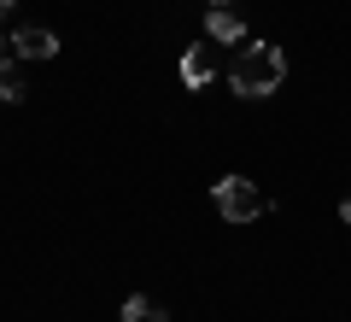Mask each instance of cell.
Returning a JSON list of instances; mask_svg holds the SVG:
<instances>
[{"label": "cell", "mask_w": 351, "mask_h": 322, "mask_svg": "<svg viewBox=\"0 0 351 322\" xmlns=\"http://www.w3.org/2000/svg\"><path fill=\"white\" fill-rule=\"evenodd\" d=\"M24 94H29V88H24V76H18V65L0 59V100H6V106H18Z\"/></svg>", "instance_id": "52a82bcc"}, {"label": "cell", "mask_w": 351, "mask_h": 322, "mask_svg": "<svg viewBox=\"0 0 351 322\" xmlns=\"http://www.w3.org/2000/svg\"><path fill=\"white\" fill-rule=\"evenodd\" d=\"M217 211H223L228 223H252V217H263L269 211V199L258 194V182H246V176H223V182L211 187Z\"/></svg>", "instance_id": "7a4b0ae2"}, {"label": "cell", "mask_w": 351, "mask_h": 322, "mask_svg": "<svg viewBox=\"0 0 351 322\" xmlns=\"http://www.w3.org/2000/svg\"><path fill=\"white\" fill-rule=\"evenodd\" d=\"M217 47H223V41H211V36H205L199 47H188V53H182V82H188L193 94H199V88L217 76V65H223V53H217Z\"/></svg>", "instance_id": "277c9868"}, {"label": "cell", "mask_w": 351, "mask_h": 322, "mask_svg": "<svg viewBox=\"0 0 351 322\" xmlns=\"http://www.w3.org/2000/svg\"><path fill=\"white\" fill-rule=\"evenodd\" d=\"M339 223H346V229H351V194H346V205H339Z\"/></svg>", "instance_id": "ba28073f"}, {"label": "cell", "mask_w": 351, "mask_h": 322, "mask_svg": "<svg viewBox=\"0 0 351 322\" xmlns=\"http://www.w3.org/2000/svg\"><path fill=\"white\" fill-rule=\"evenodd\" d=\"M205 36L223 41V47H240V41H246V18H240L234 0H211V6H205Z\"/></svg>", "instance_id": "3957f363"}, {"label": "cell", "mask_w": 351, "mask_h": 322, "mask_svg": "<svg viewBox=\"0 0 351 322\" xmlns=\"http://www.w3.org/2000/svg\"><path fill=\"white\" fill-rule=\"evenodd\" d=\"M281 82H287V53L276 41H240L234 65H228V88L240 100H269Z\"/></svg>", "instance_id": "6da1fadb"}, {"label": "cell", "mask_w": 351, "mask_h": 322, "mask_svg": "<svg viewBox=\"0 0 351 322\" xmlns=\"http://www.w3.org/2000/svg\"><path fill=\"white\" fill-rule=\"evenodd\" d=\"M6 47H12V41H6V24H0V59H6Z\"/></svg>", "instance_id": "30bf717a"}, {"label": "cell", "mask_w": 351, "mask_h": 322, "mask_svg": "<svg viewBox=\"0 0 351 322\" xmlns=\"http://www.w3.org/2000/svg\"><path fill=\"white\" fill-rule=\"evenodd\" d=\"M123 322H170V317H164V305H158V299L129 293V299H123Z\"/></svg>", "instance_id": "8992f818"}, {"label": "cell", "mask_w": 351, "mask_h": 322, "mask_svg": "<svg viewBox=\"0 0 351 322\" xmlns=\"http://www.w3.org/2000/svg\"><path fill=\"white\" fill-rule=\"evenodd\" d=\"M12 53L18 59H53L59 53V36L41 30V24H24V30H12Z\"/></svg>", "instance_id": "5b68a950"}, {"label": "cell", "mask_w": 351, "mask_h": 322, "mask_svg": "<svg viewBox=\"0 0 351 322\" xmlns=\"http://www.w3.org/2000/svg\"><path fill=\"white\" fill-rule=\"evenodd\" d=\"M12 6H18V0H0V24H6V18H12Z\"/></svg>", "instance_id": "9c48e42d"}]
</instances>
